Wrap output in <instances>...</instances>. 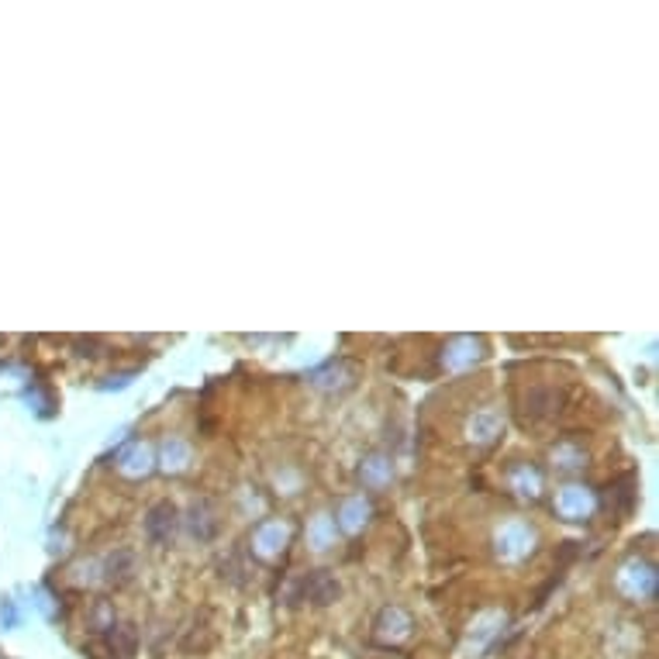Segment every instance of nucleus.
<instances>
[{
    "mask_svg": "<svg viewBox=\"0 0 659 659\" xmlns=\"http://www.w3.org/2000/svg\"><path fill=\"white\" fill-rule=\"evenodd\" d=\"M173 518H176L173 505H159L149 515V535H153L155 543H166L173 535Z\"/></svg>",
    "mask_w": 659,
    "mask_h": 659,
    "instance_id": "f257e3e1",
    "label": "nucleus"
},
{
    "mask_svg": "<svg viewBox=\"0 0 659 659\" xmlns=\"http://www.w3.org/2000/svg\"><path fill=\"white\" fill-rule=\"evenodd\" d=\"M0 618H4V625H14V621H18V615H14V604L4 601V608H0Z\"/></svg>",
    "mask_w": 659,
    "mask_h": 659,
    "instance_id": "f03ea898",
    "label": "nucleus"
}]
</instances>
